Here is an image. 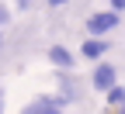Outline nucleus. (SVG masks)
Returning a JSON list of instances; mask_svg holds the SVG:
<instances>
[{"mask_svg": "<svg viewBox=\"0 0 125 114\" xmlns=\"http://www.w3.org/2000/svg\"><path fill=\"white\" fill-rule=\"evenodd\" d=\"M118 18H122V14H115V10H97V14H90V18H87V35H90V38H104L108 31L118 28Z\"/></svg>", "mask_w": 125, "mask_h": 114, "instance_id": "1", "label": "nucleus"}, {"mask_svg": "<svg viewBox=\"0 0 125 114\" xmlns=\"http://www.w3.org/2000/svg\"><path fill=\"white\" fill-rule=\"evenodd\" d=\"M31 4H35V0H18V7H24V10H28Z\"/></svg>", "mask_w": 125, "mask_h": 114, "instance_id": "9", "label": "nucleus"}, {"mask_svg": "<svg viewBox=\"0 0 125 114\" xmlns=\"http://www.w3.org/2000/svg\"><path fill=\"white\" fill-rule=\"evenodd\" d=\"M90 87L97 93H108L111 87H118V69L111 66V62H97L94 73H90Z\"/></svg>", "mask_w": 125, "mask_h": 114, "instance_id": "2", "label": "nucleus"}, {"mask_svg": "<svg viewBox=\"0 0 125 114\" xmlns=\"http://www.w3.org/2000/svg\"><path fill=\"white\" fill-rule=\"evenodd\" d=\"M104 97H108V107H125V83L122 87H111Z\"/></svg>", "mask_w": 125, "mask_h": 114, "instance_id": "6", "label": "nucleus"}, {"mask_svg": "<svg viewBox=\"0 0 125 114\" xmlns=\"http://www.w3.org/2000/svg\"><path fill=\"white\" fill-rule=\"evenodd\" d=\"M49 62H52L59 73H70V69L76 66L73 52H70V48H62V45H52V48H49Z\"/></svg>", "mask_w": 125, "mask_h": 114, "instance_id": "4", "label": "nucleus"}, {"mask_svg": "<svg viewBox=\"0 0 125 114\" xmlns=\"http://www.w3.org/2000/svg\"><path fill=\"white\" fill-rule=\"evenodd\" d=\"M108 4H111L108 10H115V14H122V10H125V0H108Z\"/></svg>", "mask_w": 125, "mask_h": 114, "instance_id": "7", "label": "nucleus"}, {"mask_svg": "<svg viewBox=\"0 0 125 114\" xmlns=\"http://www.w3.org/2000/svg\"><path fill=\"white\" fill-rule=\"evenodd\" d=\"M21 114H62V107L56 104V97H38V100L24 104Z\"/></svg>", "mask_w": 125, "mask_h": 114, "instance_id": "5", "label": "nucleus"}, {"mask_svg": "<svg viewBox=\"0 0 125 114\" xmlns=\"http://www.w3.org/2000/svg\"><path fill=\"white\" fill-rule=\"evenodd\" d=\"M0 48H4V31H0Z\"/></svg>", "mask_w": 125, "mask_h": 114, "instance_id": "12", "label": "nucleus"}, {"mask_svg": "<svg viewBox=\"0 0 125 114\" xmlns=\"http://www.w3.org/2000/svg\"><path fill=\"white\" fill-rule=\"evenodd\" d=\"M118 114H125V107H122V111H118Z\"/></svg>", "mask_w": 125, "mask_h": 114, "instance_id": "13", "label": "nucleus"}, {"mask_svg": "<svg viewBox=\"0 0 125 114\" xmlns=\"http://www.w3.org/2000/svg\"><path fill=\"white\" fill-rule=\"evenodd\" d=\"M7 21H10V10H7V7H0V28H4Z\"/></svg>", "mask_w": 125, "mask_h": 114, "instance_id": "8", "label": "nucleus"}, {"mask_svg": "<svg viewBox=\"0 0 125 114\" xmlns=\"http://www.w3.org/2000/svg\"><path fill=\"white\" fill-rule=\"evenodd\" d=\"M0 114H4V90H0Z\"/></svg>", "mask_w": 125, "mask_h": 114, "instance_id": "11", "label": "nucleus"}, {"mask_svg": "<svg viewBox=\"0 0 125 114\" xmlns=\"http://www.w3.org/2000/svg\"><path fill=\"white\" fill-rule=\"evenodd\" d=\"M49 4H52V7H62V4H70V0H49Z\"/></svg>", "mask_w": 125, "mask_h": 114, "instance_id": "10", "label": "nucleus"}, {"mask_svg": "<svg viewBox=\"0 0 125 114\" xmlns=\"http://www.w3.org/2000/svg\"><path fill=\"white\" fill-rule=\"evenodd\" d=\"M108 52H111V42H108V38H83V48H80L83 59L101 62V55H108Z\"/></svg>", "mask_w": 125, "mask_h": 114, "instance_id": "3", "label": "nucleus"}]
</instances>
